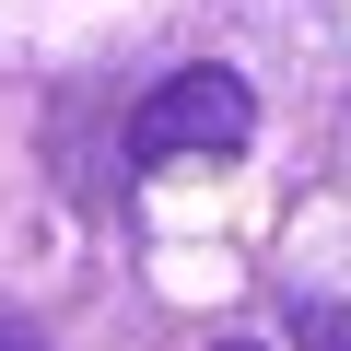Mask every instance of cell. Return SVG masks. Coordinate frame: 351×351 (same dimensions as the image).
<instances>
[{"instance_id": "277c9868", "label": "cell", "mask_w": 351, "mask_h": 351, "mask_svg": "<svg viewBox=\"0 0 351 351\" xmlns=\"http://www.w3.org/2000/svg\"><path fill=\"white\" fill-rule=\"evenodd\" d=\"M223 351H258V339H223Z\"/></svg>"}, {"instance_id": "3957f363", "label": "cell", "mask_w": 351, "mask_h": 351, "mask_svg": "<svg viewBox=\"0 0 351 351\" xmlns=\"http://www.w3.org/2000/svg\"><path fill=\"white\" fill-rule=\"evenodd\" d=\"M0 351H47V328L36 316H0Z\"/></svg>"}, {"instance_id": "6da1fadb", "label": "cell", "mask_w": 351, "mask_h": 351, "mask_svg": "<svg viewBox=\"0 0 351 351\" xmlns=\"http://www.w3.org/2000/svg\"><path fill=\"white\" fill-rule=\"evenodd\" d=\"M258 141V94L234 82V71H164L141 106H129V164L152 176V164H176V152H246Z\"/></svg>"}, {"instance_id": "7a4b0ae2", "label": "cell", "mask_w": 351, "mask_h": 351, "mask_svg": "<svg viewBox=\"0 0 351 351\" xmlns=\"http://www.w3.org/2000/svg\"><path fill=\"white\" fill-rule=\"evenodd\" d=\"M293 339H304V351H351V316H328V304H293Z\"/></svg>"}]
</instances>
